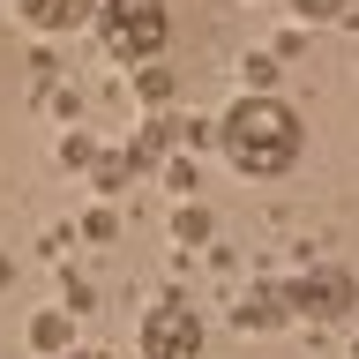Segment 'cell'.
I'll use <instances>...</instances> for the list:
<instances>
[{
    "label": "cell",
    "mask_w": 359,
    "mask_h": 359,
    "mask_svg": "<svg viewBox=\"0 0 359 359\" xmlns=\"http://www.w3.org/2000/svg\"><path fill=\"white\" fill-rule=\"evenodd\" d=\"M217 150L232 157V172H247V180H277V172H292V165H299L307 128H299V112H292L285 97L255 90V97H232V112L217 120Z\"/></svg>",
    "instance_id": "6da1fadb"
},
{
    "label": "cell",
    "mask_w": 359,
    "mask_h": 359,
    "mask_svg": "<svg viewBox=\"0 0 359 359\" xmlns=\"http://www.w3.org/2000/svg\"><path fill=\"white\" fill-rule=\"evenodd\" d=\"M97 45H105L112 60H128V67H142V60H157L165 45H172V15H165V0H97Z\"/></svg>",
    "instance_id": "7a4b0ae2"
},
{
    "label": "cell",
    "mask_w": 359,
    "mask_h": 359,
    "mask_svg": "<svg viewBox=\"0 0 359 359\" xmlns=\"http://www.w3.org/2000/svg\"><path fill=\"white\" fill-rule=\"evenodd\" d=\"M285 292V314H307V322H344V314L359 307V285L352 269H307V277H292Z\"/></svg>",
    "instance_id": "3957f363"
},
{
    "label": "cell",
    "mask_w": 359,
    "mask_h": 359,
    "mask_svg": "<svg viewBox=\"0 0 359 359\" xmlns=\"http://www.w3.org/2000/svg\"><path fill=\"white\" fill-rule=\"evenodd\" d=\"M202 352V314L180 299V292H165L150 314H142V359H195Z\"/></svg>",
    "instance_id": "277c9868"
},
{
    "label": "cell",
    "mask_w": 359,
    "mask_h": 359,
    "mask_svg": "<svg viewBox=\"0 0 359 359\" xmlns=\"http://www.w3.org/2000/svg\"><path fill=\"white\" fill-rule=\"evenodd\" d=\"M165 135H172V128H165V120H150V128H142V135L128 142V150H105V157H90V165H97L90 180H97V187L112 195V187H120L128 172H142V165H157V157H165Z\"/></svg>",
    "instance_id": "5b68a950"
},
{
    "label": "cell",
    "mask_w": 359,
    "mask_h": 359,
    "mask_svg": "<svg viewBox=\"0 0 359 359\" xmlns=\"http://www.w3.org/2000/svg\"><path fill=\"white\" fill-rule=\"evenodd\" d=\"M15 15L30 22V30H45V38H60V30L97 15V0H15Z\"/></svg>",
    "instance_id": "8992f818"
},
{
    "label": "cell",
    "mask_w": 359,
    "mask_h": 359,
    "mask_svg": "<svg viewBox=\"0 0 359 359\" xmlns=\"http://www.w3.org/2000/svg\"><path fill=\"white\" fill-rule=\"evenodd\" d=\"M67 344H75V322H67V314H53V307L30 314V352L53 359V352H67Z\"/></svg>",
    "instance_id": "52a82bcc"
},
{
    "label": "cell",
    "mask_w": 359,
    "mask_h": 359,
    "mask_svg": "<svg viewBox=\"0 0 359 359\" xmlns=\"http://www.w3.org/2000/svg\"><path fill=\"white\" fill-rule=\"evenodd\" d=\"M135 90H142L150 105H157V97H172V67H165V60H142V67H135Z\"/></svg>",
    "instance_id": "ba28073f"
},
{
    "label": "cell",
    "mask_w": 359,
    "mask_h": 359,
    "mask_svg": "<svg viewBox=\"0 0 359 359\" xmlns=\"http://www.w3.org/2000/svg\"><path fill=\"white\" fill-rule=\"evenodd\" d=\"M172 232H180L187 247H202V240H210V210H195V202H187V210L172 217Z\"/></svg>",
    "instance_id": "9c48e42d"
},
{
    "label": "cell",
    "mask_w": 359,
    "mask_h": 359,
    "mask_svg": "<svg viewBox=\"0 0 359 359\" xmlns=\"http://www.w3.org/2000/svg\"><path fill=\"white\" fill-rule=\"evenodd\" d=\"M292 15H307V22H330V15H344V0H292Z\"/></svg>",
    "instance_id": "30bf717a"
},
{
    "label": "cell",
    "mask_w": 359,
    "mask_h": 359,
    "mask_svg": "<svg viewBox=\"0 0 359 359\" xmlns=\"http://www.w3.org/2000/svg\"><path fill=\"white\" fill-rule=\"evenodd\" d=\"M60 157H67V165H90V157H97V142H90V135H67V150H60Z\"/></svg>",
    "instance_id": "8fae6325"
},
{
    "label": "cell",
    "mask_w": 359,
    "mask_h": 359,
    "mask_svg": "<svg viewBox=\"0 0 359 359\" xmlns=\"http://www.w3.org/2000/svg\"><path fill=\"white\" fill-rule=\"evenodd\" d=\"M60 359H112V352H75V344H67V352H60Z\"/></svg>",
    "instance_id": "7c38bea8"
},
{
    "label": "cell",
    "mask_w": 359,
    "mask_h": 359,
    "mask_svg": "<svg viewBox=\"0 0 359 359\" xmlns=\"http://www.w3.org/2000/svg\"><path fill=\"white\" fill-rule=\"evenodd\" d=\"M352 359H359V344H352Z\"/></svg>",
    "instance_id": "4fadbf2b"
}]
</instances>
